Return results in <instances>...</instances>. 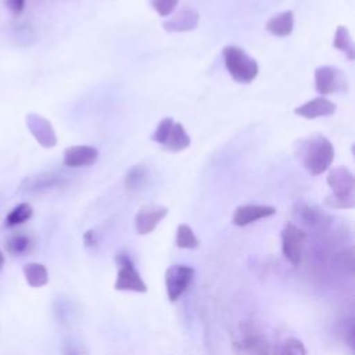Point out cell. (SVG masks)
Returning a JSON list of instances; mask_svg holds the SVG:
<instances>
[{
  "label": "cell",
  "mask_w": 355,
  "mask_h": 355,
  "mask_svg": "<svg viewBox=\"0 0 355 355\" xmlns=\"http://www.w3.org/2000/svg\"><path fill=\"white\" fill-rule=\"evenodd\" d=\"M26 126L35 140L44 148H53L57 144V135L49 119L39 114L26 115Z\"/></svg>",
  "instance_id": "cell-9"
},
{
  "label": "cell",
  "mask_w": 355,
  "mask_h": 355,
  "mask_svg": "<svg viewBox=\"0 0 355 355\" xmlns=\"http://www.w3.org/2000/svg\"><path fill=\"white\" fill-rule=\"evenodd\" d=\"M223 62L229 75L239 83H251L259 72L258 62L239 46H225Z\"/></svg>",
  "instance_id": "cell-2"
},
{
  "label": "cell",
  "mask_w": 355,
  "mask_h": 355,
  "mask_svg": "<svg viewBox=\"0 0 355 355\" xmlns=\"http://www.w3.org/2000/svg\"><path fill=\"white\" fill-rule=\"evenodd\" d=\"M83 243L86 247H93L97 243V234L94 230H87L83 234Z\"/></svg>",
  "instance_id": "cell-30"
},
{
  "label": "cell",
  "mask_w": 355,
  "mask_h": 355,
  "mask_svg": "<svg viewBox=\"0 0 355 355\" xmlns=\"http://www.w3.org/2000/svg\"><path fill=\"white\" fill-rule=\"evenodd\" d=\"M33 215V208L28 202H21L15 205L6 216V226L7 227H15L25 222H28Z\"/></svg>",
  "instance_id": "cell-23"
},
{
  "label": "cell",
  "mask_w": 355,
  "mask_h": 355,
  "mask_svg": "<svg viewBox=\"0 0 355 355\" xmlns=\"http://www.w3.org/2000/svg\"><path fill=\"white\" fill-rule=\"evenodd\" d=\"M297 208H298L297 211L298 218H301V220L309 226H320L323 225V222L329 219V216L313 204L301 202L297 205Z\"/></svg>",
  "instance_id": "cell-21"
},
{
  "label": "cell",
  "mask_w": 355,
  "mask_h": 355,
  "mask_svg": "<svg viewBox=\"0 0 355 355\" xmlns=\"http://www.w3.org/2000/svg\"><path fill=\"white\" fill-rule=\"evenodd\" d=\"M336 112V104L326 97H315L294 108V114L305 119H315L320 116H329Z\"/></svg>",
  "instance_id": "cell-13"
},
{
  "label": "cell",
  "mask_w": 355,
  "mask_h": 355,
  "mask_svg": "<svg viewBox=\"0 0 355 355\" xmlns=\"http://www.w3.org/2000/svg\"><path fill=\"white\" fill-rule=\"evenodd\" d=\"M200 22V14L191 8H182L173 17L164 22V29L168 32H189L194 31Z\"/></svg>",
  "instance_id": "cell-14"
},
{
  "label": "cell",
  "mask_w": 355,
  "mask_h": 355,
  "mask_svg": "<svg viewBox=\"0 0 355 355\" xmlns=\"http://www.w3.org/2000/svg\"><path fill=\"white\" fill-rule=\"evenodd\" d=\"M324 205L334 209H348V208H354L355 200H345V198H340V197H334L333 194H329L324 198Z\"/></svg>",
  "instance_id": "cell-28"
},
{
  "label": "cell",
  "mask_w": 355,
  "mask_h": 355,
  "mask_svg": "<svg viewBox=\"0 0 355 355\" xmlns=\"http://www.w3.org/2000/svg\"><path fill=\"white\" fill-rule=\"evenodd\" d=\"M295 155L311 175L318 176L331 166L334 159V147L327 137L322 135H312L298 141Z\"/></svg>",
  "instance_id": "cell-1"
},
{
  "label": "cell",
  "mask_w": 355,
  "mask_h": 355,
  "mask_svg": "<svg viewBox=\"0 0 355 355\" xmlns=\"http://www.w3.org/2000/svg\"><path fill=\"white\" fill-rule=\"evenodd\" d=\"M64 355H79V351H78V348H75V347H67V349H65V352H64Z\"/></svg>",
  "instance_id": "cell-31"
},
{
  "label": "cell",
  "mask_w": 355,
  "mask_h": 355,
  "mask_svg": "<svg viewBox=\"0 0 355 355\" xmlns=\"http://www.w3.org/2000/svg\"><path fill=\"white\" fill-rule=\"evenodd\" d=\"M194 276V269L187 265H172L165 272V288L168 298L176 301L189 288Z\"/></svg>",
  "instance_id": "cell-6"
},
{
  "label": "cell",
  "mask_w": 355,
  "mask_h": 355,
  "mask_svg": "<svg viewBox=\"0 0 355 355\" xmlns=\"http://www.w3.org/2000/svg\"><path fill=\"white\" fill-rule=\"evenodd\" d=\"M237 347L240 355H269V344L254 324L243 326L241 338Z\"/></svg>",
  "instance_id": "cell-8"
},
{
  "label": "cell",
  "mask_w": 355,
  "mask_h": 355,
  "mask_svg": "<svg viewBox=\"0 0 355 355\" xmlns=\"http://www.w3.org/2000/svg\"><path fill=\"white\" fill-rule=\"evenodd\" d=\"M4 4L15 17L19 15L25 8V0H6Z\"/></svg>",
  "instance_id": "cell-29"
},
{
  "label": "cell",
  "mask_w": 355,
  "mask_h": 355,
  "mask_svg": "<svg viewBox=\"0 0 355 355\" xmlns=\"http://www.w3.org/2000/svg\"><path fill=\"white\" fill-rule=\"evenodd\" d=\"M33 247V239L26 232H15L6 239V250L8 254L21 257L28 254Z\"/></svg>",
  "instance_id": "cell-17"
},
{
  "label": "cell",
  "mask_w": 355,
  "mask_h": 355,
  "mask_svg": "<svg viewBox=\"0 0 355 355\" xmlns=\"http://www.w3.org/2000/svg\"><path fill=\"white\" fill-rule=\"evenodd\" d=\"M173 123H175V121H173L171 116L162 118V119L159 121V123L157 125L155 132L153 133L151 139H153L154 141H157V143H159V144L164 146V144L166 143L168 137H169V133H171V130H172Z\"/></svg>",
  "instance_id": "cell-25"
},
{
  "label": "cell",
  "mask_w": 355,
  "mask_h": 355,
  "mask_svg": "<svg viewBox=\"0 0 355 355\" xmlns=\"http://www.w3.org/2000/svg\"><path fill=\"white\" fill-rule=\"evenodd\" d=\"M327 186L331 190V194L334 197L345 198V200H355L354 197V187H355V179L352 176V172L347 166H334L329 171L326 178Z\"/></svg>",
  "instance_id": "cell-7"
},
{
  "label": "cell",
  "mask_w": 355,
  "mask_h": 355,
  "mask_svg": "<svg viewBox=\"0 0 355 355\" xmlns=\"http://www.w3.org/2000/svg\"><path fill=\"white\" fill-rule=\"evenodd\" d=\"M58 183H60V178L57 175L46 172V173L31 176L26 180H24L21 183L19 190L25 191V193H37V191L51 189V187L57 186Z\"/></svg>",
  "instance_id": "cell-16"
},
{
  "label": "cell",
  "mask_w": 355,
  "mask_h": 355,
  "mask_svg": "<svg viewBox=\"0 0 355 355\" xmlns=\"http://www.w3.org/2000/svg\"><path fill=\"white\" fill-rule=\"evenodd\" d=\"M276 214V208L272 205L261 204H244L234 209L232 215V222L236 226H247L259 219L272 216Z\"/></svg>",
  "instance_id": "cell-12"
},
{
  "label": "cell",
  "mask_w": 355,
  "mask_h": 355,
  "mask_svg": "<svg viewBox=\"0 0 355 355\" xmlns=\"http://www.w3.org/2000/svg\"><path fill=\"white\" fill-rule=\"evenodd\" d=\"M190 146V136L187 135L184 126L180 122H175L164 148L171 153H179Z\"/></svg>",
  "instance_id": "cell-19"
},
{
  "label": "cell",
  "mask_w": 355,
  "mask_h": 355,
  "mask_svg": "<svg viewBox=\"0 0 355 355\" xmlns=\"http://www.w3.org/2000/svg\"><path fill=\"white\" fill-rule=\"evenodd\" d=\"M98 159V150L94 146L79 144L65 148L62 154V164L69 168L90 166Z\"/></svg>",
  "instance_id": "cell-11"
},
{
  "label": "cell",
  "mask_w": 355,
  "mask_h": 355,
  "mask_svg": "<svg viewBox=\"0 0 355 355\" xmlns=\"http://www.w3.org/2000/svg\"><path fill=\"white\" fill-rule=\"evenodd\" d=\"M280 355H306V349L298 338H288L284 341Z\"/></svg>",
  "instance_id": "cell-26"
},
{
  "label": "cell",
  "mask_w": 355,
  "mask_h": 355,
  "mask_svg": "<svg viewBox=\"0 0 355 355\" xmlns=\"http://www.w3.org/2000/svg\"><path fill=\"white\" fill-rule=\"evenodd\" d=\"M115 261L118 263V273L114 283V288L118 291L146 293L147 284L135 268L130 257L126 252H119L115 257Z\"/></svg>",
  "instance_id": "cell-3"
},
{
  "label": "cell",
  "mask_w": 355,
  "mask_h": 355,
  "mask_svg": "<svg viewBox=\"0 0 355 355\" xmlns=\"http://www.w3.org/2000/svg\"><path fill=\"white\" fill-rule=\"evenodd\" d=\"M333 46L343 51L347 58L349 61H352L355 58V47H354V42H352V37L349 35V31L344 26V25H340L337 29H336V33H334V39H333Z\"/></svg>",
  "instance_id": "cell-22"
},
{
  "label": "cell",
  "mask_w": 355,
  "mask_h": 355,
  "mask_svg": "<svg viewBox=\"0 0 355 355\" xmlns=\"http://www.w3.org/2000/svg\"><path fill=\"white\" fill-rule=\"evenodd\" d=\"M306 240V233L297 225L288 222L282 232V251L286 259L293 265L298 266L302 258V248Z\"/></svg>",
  "instance_id": "cell-5"
},
{
  "label": "cell",
  "mask_w": 355,
  "mask_h": 355,
  "mask_svg": "<svg viewBox=\"0 0 355 355\" xmlns=\"http://www.w3.org/2000/svg\"><path fill=\"white\" fill-rule=\"evenodd\" d=\"M179 0H151L153 8L158 12V15L161 17H168L171 15L176 6H178Z\"/></svg>",
  "instance_id": "cell-27"
},
{
  "label": "cell",
  "mask_w": 355,
  "mask_h": 355,
  "mask_svg": "<svg viewBox=\"0 0 355 355\" xmlns=\"http://www.w3.org/2000/svg\"><path fill=\"white\" fill-rule=\"evenodd\" d=\"M315 89L319 94H322V97L333 93L347 92L348 79L345 73L336 67H318L315 69Z\"/></svg>",
  "instance_id": "cell-4"
},
{
  "label": "cell",
  "mask_w": 355,
  "mask_h": 355,
  "mask_svg": "<svg viewBox=\"0 0 355 355\" xmlns=\"http://www.w3.org/2000/svg\"><path fill=\"white\" fill-rule=\"evenodd\" d=\"M24 275H25L26 283L33 288L43 287L49 282L47 268L43 263H39V262L26 263L24 266Z\"/></svg>",
  "instance_id": "cell-20"
},
{
  "label": "cell",
  "mask_w": 355,
  "mask_h": 355,
  "mask_svg": "<svg viewBox=\"0 0 355 355\" xmlns=\"http://www.w3.org/2000/svg\"><path fill=\"white\" fill-rule=\"evenodd\" d=\"M3 265H4V255H3V252L0 251V269L3 268Z\"/></svg>",
  "instance_id": "cell-32"
},
{
  "label": "cell",
  "mask_w": 355,
  "mask_h": 355,
  "mask_svg": "<svg viewBox=\"0 0 355 355\" xmlns=\"http://www.w3.org/2000/svg\"><path fill=\"white\" fill-rule=\"evenodd\" d=\"M175 243L179 248H187V250H194L200 245V241L194 234L193 229L186 223H180L178 226Z\"/></svg>",
  "instance_id": "cell-24"
},
{
  "label": "cell",
  "mask_w": 355,
  "mask_h": 355,
  "mask_svg": "<svg viewBox=\"0 0 355 355\" xmlns=\"http://www.w3.org/2000/svg\"><path fill=\"white\" fill-rule=\"evenodd\" d=\"M150 180V172L146 165L136 164L130 166L125 176V187L129 191L141 190Z\"/></svg>",
  "instance_id": "cell-18"
},
{
  "label": "cell",
  "mask_w": 355,
  "mask_h": 355,
  "mask_svg": "<svg viewBox=\"0 0 355 355\" xmlns=\"http://www.w3.org/2000/svg\"><path fill=\"white\" fill-rule=\"evenodd\" d=\"M168 215V208L161 205H144L135 215V227L139 234L151 233Z\"/></svg>",
  "instance_id": "cell-10"
},
{
  "label": "cell",
  "mask_w": 355,
  "mask_h": 355,
  "mask_svg": "<svg viewBox=\"0 0 355 355\" xmlns=\"http://www.w3.org/2000/svg\"><path fill=\"white\" fill-rule=\"evenodd\" d=\"M265 29L277 37H287L294 29V12L291 10L273 15L265 25Z\"/></svg>",
  "instance_id": "cell-15"
}]
</instances>
